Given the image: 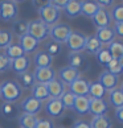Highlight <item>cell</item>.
<instances>
[{
  "instance_id": "obj_1",
  "label": "cell",
  "mask_w": 123,
  "mask_h": 128,
  "mask_svg": "<svg viewBox=\"0 0 123 128\" xmlns=\"http://www.w3.org/2000/svg\"><path fill=\"white\" fill-rule=\"evenodd\" d=\"M23 96V88L17 83V80L6 79L0 83V98L4 102L16 103Z\"/></svg>"
},
{
  "instance_id": "obj_2",
  "label": "cell",
  "mask_w": 123,
  "mask_h": 128,
  "mask_svg": "<svg viewBox=\"0 0 123 128\" xmlns=\"http://www.w3.org/2000/svg\"><path fill=\"white\" fill-rule=\"evenodd\" d=\"M37 12H39V15H40V20L42 22H45L48 26L56 25L57 21L60 20V17H61V11L57 9L56 7H53L52 4H49L48 2H46L42 7H40L37 9Z\"/></svg>"
},
{
  "instance_id": "obj_3",
  "label": "cell",
  "mask_w": 123,
  "mask_h": 128,
  "mask_svg": "<svg viewBox=\"0 0 123 128\" xmlns=\"http://www.w3.org/2000/svg\"><path fill=\"white\" fill-rule=\"evenodd\" d=\"M49 28L50 26H48L45 22H42L40 18H36V20H32L28 22V34L32 36L39 42L44 41L49 36Z\"/></svg>"
},
{
  "instance_id": "obj_4",
  "label": "cell",
  "mask_w": 123,
  "mask_h": 128,
  "mask_svg": "<svg viewBox=\"0 0 123 128\" xmlns=\"http://www.w3.org/2000/svg\"><path fill=\"white\" fill-rule=\"evenodd\" d=\"M72 32L73 29L68 24H56L49 28V37L52 41L62 45V44H66V41H68L69 36L72 34Z\"/></svg>"
},
{
  "instance_id": "obj_5",
  "label": "cell",
  "mask_w": 123,
  "mask_h": 128,
  "mask_svg": "<svg viewBox=\"0 0 123 128\" xmlns=\"http://www.w3.org/2000/svg\"><path fill=\"white\" fill-rule=\"evenodd\" d=\"M17 13H19V6L16 2H11V0L0 2V20L6 22L16 21Z\"/></svg>"
},
{
  "instance_id": "obj_6",
  "label": "cell",
  "mask_w": 123,
  "mask_h": 128,
  "mask_svg": "<svg viewBox=\"0 0 123 128\" xmlns=\"http://www.w3.org/2000/svg\"><path fill=\"white\" fill-rule=\"evenodd\" d=\"M86 37L82 32L78 30H73L72 34L69 36L66 45H68L69 50L72 53H82L85 50V44H86Z\"/></svg>"
},
{
  "instance_id": "obj_7",
  "label": "cell",
  "mask_w": 123,
  "mask_h": 128,
  "mask_svg": "<svg viewBox=\"0 0 123 128\" xmlns=\"http://www.w3.org/2000/svg\"><path fill=\"white\" fill-rule=\"evenodd\" d=\"M42 107H44V104H42V102L37 100V99H35L33 96H27L24 98V100H23L20 103V110L23 111V114H29V115H37L41 110Z\"/></svg>"
},
{
  "instance_id": "obj_8",
  "label": "cell",
  "mask_w": 123,
  "mask_h": 128,
  "mask_svg": "<svg viewBox=\"0 0 123 128\" xmlns=\"http://www.w3.org/2000/svg\"><path fill=\"white\" fill-rule=\"evenodd\" d=\"M68 66L78 70L79 73L89 69V61L82 53H70L68 54Z\"/></svg>"
},
{
  "instance_id": "obj_9",
  "label": "cell",
  "mask_w": 123,
  "mask_h": 128,
  "mask_svg": "<svg viewBox=\"0 0 123 128\" xmlns=\"http://www.w3.org/2000/svg\"><path fill=\"white\" fill-rule=\"evenodd\" d=\"M57 78L62 82L65 86L66 84H72L74 80H77L78 78H81V73L78 72V70H75L73 68H70V66H64V68H61L57 73Z\"/></svg>"
},
{
  "instance_id": "obj_10",
  "label": "cell",
  "mask_w": 123,
  "mask_h": 128,
  "mask_svg": "<svg viewBox=\"0 0 123 128\" xmlns=\"http://www.w3.org/2000/svg\"><path fill=\"white\" fill-rule=\"evenodd\" d=\"M98 82L102 84L103 88H105L107 92H110V91H112L114 88L118 87L119 80H118L116 75L108 73L107 70H103V72L99 74V77H98Z\"/></svg>"
},
{
  "instance_id": "obj_11",
  "label": "cell",
  "mask_w": 123,
  "mask_h": 128,
  "mask_svg": "<svg viewBox=\"0 0 123 128\" xmlns=\"http://www.w3.org/2000/svg\"><path fill=\"white\" fill-rule=\"evenodd\" d=\"M107 111H108V103L105 99H90L89 114H91L94 118L107 115Z\"/></svg>"
},
{
  "instance_id": "obj_12",
  "label": "cell",
  "mask_w": 123,
  "mask_h": 128,
  "mask_svg": "<svg viewBox=\"0 0 123 128\" xmlns=\"http://www.w3.org/2000/svg\"><path fill=\"white\" fill-rule=\"evenodd\" d=\"M89 87H90V82L83 78H78L74 80L72 84H69V91L73 94L74 96H87L89 95Z\"/></svg>"
},
{
  "instance_id": "obj_13",
  "label": "cell",
  "mask_w": 123,
  "mask_h": 128,
  "mask_svg": "<svg viewBox=\"0 0 123 128\" xmlns=\"http://www.w3.org/2000/svg\"><path fill=\"white\" fill-rule=\"evenodd\" d=\"M45 111L50 118H61L66 111L60 99H52L49 98L45 103Z\"/></svg>"
},
{
  "instance_id": "obj_14",
  "label": "cell",
  "mask_w": 123,
  "mask_h": 128,
  "mask_svg": "<svg viewBox=\"0 0 123 128\" xmlns=\"http://www.w3.org/2000/svg\"><path fill=\"white\" fill-rule=\"evenodd\" d=\"M46 90H48L49 98L52 99H60L61 95L66 91L65 84L56 77L54 79H52L49 83H46Z\"/></svg>"
},
{
  "instance_id": "obj_15",
  "label": "cell",
  "mask_w": 123,
  "mask_h": 128,
  "mask_svg": "<svg viewBox=\"0 0 123 128\" xmlns=\"http://www.w3.org/2000/svg\"><path fill=\"white\" fill-rule=\"evenodd\" d=\"M33 75H35L36 83L46 84V83H49L52 79H54V78H56V72L53 70V68L35 69V72H33Z\"/></svg>"
},
{
  "instance_id": "obj_16",
  "label": "cell",
  "mask_w": 123,
  "mask_h": 128,
  "mask_svg": "<svg viewBox=\"0 0 123 128\" xmlns=\"http://www.w3.org/2000/svg\"><path fill=\"white\" fill-rule=\"evenodd\" d=\"M93 24L97 26V29H102V28H107L111 24V17L110 13L106 9H99V11L91 17Z\"/></svg>"
},
{
  "instance_id": "obj_17",
  "label": "cell",
  "mask_w": 123,
  "mask_h": 128,
  "mask_svg": "<svg viewBox=\"0 0 123 128\" xmlns=\"http://www.w3.org/2000/svg\"><path fill=\"white\" fill-rule=\"evenodd\" d=\"M31 64H32V61H31V58H29V56L24 54L23 57H20V58H16V60L12 61L11 69H12L15 73H17V74H23V73H25V72H28V70H29Z\"/></svg>"
},
{
  "instance_id": "obj_18",
  "label": "cell",
  "mask_w": 123,
  "mask_h": 128,
  "mask_svg": "<svg viewBox=\"0 0 123 128\" xmlns=\"http://www.w3.org/2000/svg\"><path fill=\"white\" fill-rule=\"evenodd\" d=\"M39 44L40 42L35 40L32 36H29L27 33V34L19 37V45L21 46V49L24 50V53H33L35 50H37V48H39Z\"/></svg>"
},
{
  "instance_id": "obj_19",
  "label": "cell",
  "mask_w": 123,
  "mask_h": 128,
  "mask_svg": "<svg viewBox=\"0 0 123 128\" xmlns=\"http://www.w3.org/2000/svg\"><path fill=\"white\" fill-rule=\"evenodd\" d=\"M98 38V41L103 45H110L112 41H115V33L112 30V28H102V29H97V33L94 34Z\"/></svg>"
},
{
  "instance_id": "obj_20",
  "label": "cell",
  "mask_w": 123,
  "mask_h": 128,
  "mask_svg": "<svg viewBox=\"0 0 123 128\" xmlns=\"http://www.w3.org/2000/svg\"><path fill=\"white\" fill-rule=\"evenodd\" d=\"M53 64V57L49 56L45 50L37 52L35 54V66L36 69H44V68H52Z\"/></svg>"
},
{
  "instance_id": "obj_21",
  "label": "cell",
  "mask_w": 123,
  "mask_h": 128,
  "mask_svg": "<svg viewBox=\"0 0 123 128\" xmlns=\"http://www.w3.org/2000/svg\"><path fill=\"white\" fill-rule=\"evenodd\" d=\"M89 103H90V98L89 96H75L74 103H73L74 112L81 116L89 114Z\"/></svg>"
},
{
  "instance_id": "obj_22",
  "label": "cell",
  "mask_w": 123,
  "mask_h": 128,
  "mask_svg": "<svg viewBox=\"0 0 123 128\" xmlns=\"http://www.w3.org/2000/svg\"><path fill=\"white\" fill-rule=\"evenodd\" d=\"M0 112L2 115L8 120H12L15 118L19 116V107L16 106V103H8L4 102L2 106H0Z\"/></svg>"
},
{
  "instance_id": "obj_23",
  "label": "cell",
  "mask_w": 123,
  "mask_h": 128,
  "mask_svg": "<svg viewBox=\"0 0 123 128\" xmlns=\"http://www.w3.org/2000/svg\"><path fill=\"white\" fill-rule=\"evenodd\" d=\"M107 95V91L101 83L95 80V82H91L90 83V87H89V98L90 99H103Z\"/></svg>"
},
{
  "instance_id": "obj_24",
  "label": "cell",
  "mask_w": 123,
  "mask_h": 128,
  "mask_svg": "<svg viewBox=\"0 0 123 128\" xmlns=\"http://www.w3.org/2000/svg\"><path fill=\"white\" fill-rule=\"evenodd\" d=\"M32 90V95L35 99L40 102H44V100H48L49 99V94H48V90H46V84H41V83H35Z\"/></svg>"
},
{
  "instance_id": "obj_25",
  "label": "cell",
  "mask_w": 123,
  "mask_h": 128,
  "mask_svg": "<svg viewBox=\"0 0 123 128\" xmlns=\"http://www.w3.org/2000/svg\"><path fill=\"white\" fill-rule=\"evenodd\" d=\"M65 15L69 18H75L81 15V2L77 0H69L65 7Z\"/></svg>"
},
{
  "instance_id": "obj_26",
  "label": "cell",
  "mask_w": 123,
  "mask_h": 128,
  "mask_svg": "<svg viewBox=\"0 0 123 128\" xmlns=\"http://www.w3.org/2000/svg\"><path fill=\"white\" fill-rule=\"evenodd\" d=\"M102 48H103L102 44L98 41V38H97L95 36L86 37V44H85V52H86V53L95 56Z\"/></svg>"
},
{
  "instance_id": "obj_27",
  "label": "cell",
  "mask_w": 123,
  "mask_h": 128,
  "mask_svg": "<svg viewBox=\"0 0 123 128\" xmlns=\"http://www.w3.org/2000/svg\"><path fill=\"white\" fill-rule=\"evenodd\" d=\"M19 84L21 86L23 90H28V88H32L33 87V84L36 83V80H35V75H33V73L31 72H25V73H23V74H19Z\"/></svg>"
},
{
  "instance_id": "obj_28",
  "label": "cell",
  "mask_w": 123,
  "mask_h": 128,
  "mask_svg": "<svg viewBox=\"0 0 123 128\" xmlns=\"http://www.w3.org/2000/svg\"><path fill=\"white\" fill-rule=\"evenodd\" d=\"M99 9L97 2H81V15L86 17H93Z\"/></svg>"
},
{
  "instance_id": "obj_29",
  "label": "cell",
  "mask_w": 123,
  "mask_h": 128,
  "mask_svg": "<svg viewBox=\"0 0 123 128\" xmlns=\"http://www.w3.org/2000/svg\"><path fill=\"white\" fill-rule=\"evenodd\" d=\"M19 124L20 128H35L37 124V120L39 118L35 115H29V114H21L19 115Z\"/></svg>"
},
{
  "instance_id": "obj_30",
  "label": "cell",
  "mask_w": 123,
  "mask_h": 128,
  "mask_svg": "<svg viewBox=\"0 0 123 128\" xmlns=\"http://www.w3.org/2000/svg\"><path fill=\"white\" fill-rule=\"evenodd\" d=\"M108 100L112 107H115V110L123 107V92L120 91V88L116 87L108 92Z\"/></svg>"
},
{
  "instance_id": "obj_31",
  "label": "cell",
  "mask_w": 123,
  "mask_h": 128,
  "mask_svg": "<svg viewBox=\"0 0 123 128\" xmlns=\"http://www.w3.org/2000/svg\"><path fill=\"white\" fill-rule=\"evenodd\" d=\"M90 127L91 128H112V120L107 115L95 116V118H93Z\"/></svg>"
},
{
  "instance_id": "obj_32",
  "label": "cell",
  "mask_w": 123,
  "mask_h": 128,
  "mask_svg": "<svg viewBox=\"0 0 123 128\" xmlns=\"http://www.w3.org/2000/svg\"><path fill=\"white\" fill-rule=\"evenodd\" d=\"M4 54H6L11 61H13V60H16V58H20V57H23L25 53H24V50L21 49V46L19 45V44H13V42H12V44L6 49Z\"/></svg>"
},
{
  "instance_id": "obj_33",
  "label": "cell",
  "mask_w": 123,
  "mask_h": 128,
  "mask_svg": "<svg viewBox=\"0 0 123 128\" xmlns=\"http://www.w3.org/2000/svg\"><path fill=\"white\" fill-rule=\"evenodd\" d=\"M107 50L110 52V54H111L112 58L119 61L123 57V42L122 41H116V40L112 41L111 44L108 45Z\"/></svg>"
},
{
  "instance_id": "obj_34",
  "label": "cell",
  "mask_w": 123,
  "mask_h": 128,
  "mask_svg": "<svg viewBox=\"0 0 123 128\" xmlns=\"http://www.w3.org/2000/svg\"><path fill=\"white\" fill-rule=\"evenodd\" d=\"M28 33V22L24 20H16L12 24V34H16L17 37H21Z\"/></svg>"
},
{
  "instance_id": "obj_35",
  "label": "cell",
  "mask_w": 123,
  "mask_h": 128,
  "mask_svg": "<svg viewBox=\"0 0 123 128\" xmlns=\"http://www.w3.org/2000/svg\"><path fill=\"white\" fill-rule=\"evenodd\" d=\"M12 38H13V34H12L11 30L0 29V49L6 50L8 46L12 44Z\"/></svg>"
},
{
  "instance_id": "obj_36",
  "label": "cell",
  "mask_w": 123,
  "mask_h": 128,
  "mask_svg": "<svg viewBox=\"0 0 123 128\" xmlns=\"http://www.w3.org/2000/svg\"><path fill=\"white\" fill-rule=\"evenodd\" d=\"M95 57H97V61H98V62L101 64L102 66H105V68L107 66V64L112 60V57H111V54H110V52L107 50V48H102V49L95 54Z\"/></svg>"
},
{
  "instance_id": "obj_37",
  "label": "cell",
  "mask_w": 123,
  "mask_h": 128,
  "mask_svg": "<svg viewBox=\"0 0 123 128\" xmlns=\"http://www.w3.org/2000/svg\"><path fill=\"white\" fill-rule=\"evenodd\" d=\"M61 50H62V46H61L60 44H57V42H54V41H52V40L46 41V44H45V52L49 56H52V57L58 56L61 53Z\"/></svg>"
},
{
  "instance_id": "obj_38",
  "label": "cell",
  "mask_w": 123,
  "mask_h": 128,
  "mask_svg": "<svg viewBox=\"0 0 123 128\" xmlns=\"http://www.w3.org/2000/svg\"><path fill=\"white\" fill-rule=\"evenodd\" d=\"M110 17L115 22H123V4L112 6V9L110 12Z\"/></svg>"
},
{
  "instance_id": "obj_39",
  "label": "cell",
  "mask_w": 123,
  "mask_h": 128,
  "mask_svg": "<svg viewBox=\"0 0 123 128\" xmlns=\"http://www.w3.org/2000/svg\"><path fill=\"white\" fill-rule=\"evenodd\" d=\"M74 99H75V96L73 95L72 92H70V91H65L62 95H61L60 100H61V103H62V106H64L65 110H69V108H73Z\"/></svg>"
},
{
  "instance_id": "obj_40",
  "label": "cell",
  "mask_w": 123,
  "mask_h": 128,
  "mask_svg": "<svg viewBox=\"0 0 123 128\" xmlns=\"http://www.w3.org/2000/svg\"><path fill=\"white\" fill-rule=\"evenodd\" d=\"M106 70H107L108 73H111V74L116 75V77H119V75L123 73V70H122L120 65H119V61H118V60H114V58H112L110 62L107 64Z\"/></svg>"
},
{
  "instance_id": "obj_41",
  "label": "cell",
  "mask_w": 123,
  "mask_h": 128,
  "mask_svg": "<svg viewBox=\"0 0 123 128\" xmlns=\"http://www.w3.org/2000/svg\"><path fill=\"white\" fill-rule=\"evenodd\" d=\"M11 64L12 61L4 53H0V73H7L11 69Z\"/></svg>"
},
{
  "instance_id": "obj_42",
  "label": "cell",
  "mask_w": 123,
  "mask_h": 128,
  "mask_svg": "<svg viewBox=\"0 0 123 128\" xmlns=\"http://www.w3.org/2000/svg\"><path fill=\"white\" fill-rule=\"evenodd\" d=\"M35 128H56L53 120L50 119H39Z\"/></svg>"
},
{
  "instance_id": "obj_43",
  "label": "cell",
  "mask_w": 123,
  "mask_h": 128,
  "mask_svg": "<svg viewBox=\"0 0 123 128\" xmlns=\"http://www.w3.org/2000/svg\"><path fill=\"white\" fill-rule=\"evenodd\" d=\"M68 2L69 0H49V4H52L53 7H56L57 9H65V7H66V4H68Z\"/></svg>"
},
{
  "instance_id": "obj_44",
  "label": "cell",
  "mask_w": 123,
  "mask_h": 128,
  "mask_svg": "<svg viewBox=\"0 0 123 128\" xmlns=\"http://www.w3.org/2000/svg\"><path fill=\"white\" fill-rule=\"evenodd\" d=\"M112 30H114L115 36H119L120 38H123V22H115L112 26Z\"/></svg>"
},
{
  "instance_id": "obj_45",
  "label": "cell",
  "mask_w": 123,
  "mask_h": 128,
  "mask_svg": "<svg viewBox=\"0 0 123 128\" xmlns=\"http://www.w3.org/2000/svg\"><path fill=\"white\" fill-rule=\"evenodd\" d=\"M97 4L99 6V8L103 9V8H110L114 6V2L112 0H99V2H97Z\"/></svg>"
},
{
  "instance_id": "obj_46",
  "label": "cell",
  "mask_w": 123,
  "mask_h": 128,
  "mask_svg": "<svg viewBox=\"0 0 123 128\" xmlns=\"http://www.w3.org/2000/svg\"><path fill=\"white\" fill-rule=\"evenodd\" d=\"M72 128H91V127H90V123H87V122L77 120V122H74V124H73Z\"/></svg>"
},
{
  "instance_id": "obj_47",
  "label": "cell",
  "mask_w": 123,
  "mask_h": 128,
  "mask_svg": "<svg viewBox=\"0 0 123 128\" xmlns=\"http://www.w3.org/2000/svg\"><path fill=\"white\" fill-rule=\"evenodd\" d=\"M115 119L123 124V107L116 108V110H115Z\"/></svg>"
},
{
  "instance_id": "obj_48",
  "label": "cell",
  "mask_w": 123,
  "mask_h": 128,
  "mask_svg": "<svg viewBox=\"0 0 123 128\" xmlns=\"http://www.w3.org/2000/svg\"><path fill=\"white\" fill-rule=\"evenodd\" d=\"M119 65H120V68H122V70H123V57L119 60Z\"/></svg>"
},
{
  "instance_id": "obj_49",
  "label": "cell",
  "mask_w": 123,
  "mask_h": 128,
  "mask_svg": "<svg viewBox=\"0 0 123 128\" xmlns=\"http://www.w3.org/2000/svg\"><path fill=\"white\" fill-rule=\"evenodd\" d=\"M119 88H120V91L123 92V82H122V84H120V87H119Z\"/></svg>"
},
{
  "instance_id": "obj_50",
  "label": "cell",
  "mask_w": 123,
  "mask_h": 128,
  "mask_svg": "<svg viewBox=\"0 0 123 128\" xmlns=\"http://www.w3.org/2000/svg\"><path fill=\"white\" fill-rule=\"evenodd\" d=\"M122 4H123V3H122Z\"/></svg>"
}]
</instances>
